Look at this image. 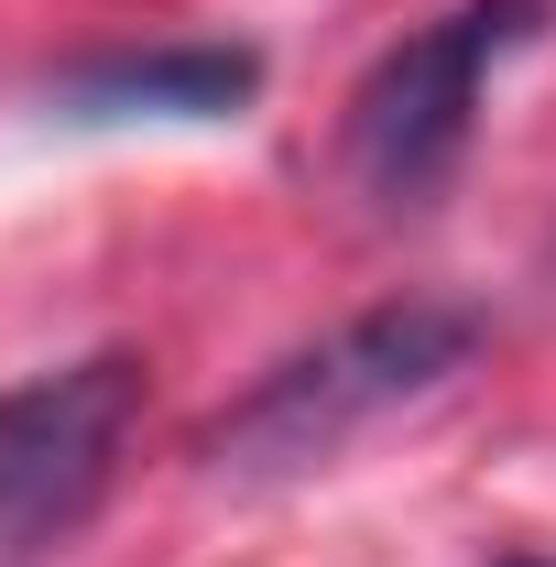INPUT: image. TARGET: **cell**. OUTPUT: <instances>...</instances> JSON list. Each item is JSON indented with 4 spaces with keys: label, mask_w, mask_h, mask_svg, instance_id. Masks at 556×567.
<instances>
[{
    "label": "cell",
    "mask_w": 556,
    "mask_h": 567,
    "mask_svg": "<svg viewBox=\"0 0 556 567\" xmlns=\"http://www.w3.org/2000/svg\"><path fill=\"white\" fill-rule=\"evenodd\" d=\"M481 360V317L447 306V295H393V306H360L328 339L284 350L251 393H229L197 425V470L229 492H262V481H306L349 458L371 425L436 404L459 371Z\"/></svg>",
    "instance_id": "1"
},
{
    "label": "cell",
    "mask_w": 556,
    "mask_h": 567,
    "mask_svg": "<svg viewBox=\"0 0 556 567\" xmlns=\"http://www.w3.org/2000/svg\"><path fill=\"white\" fill-rule=\"evenodd\" d=\"M535 33H546V0H447L404 44H382L371 76L349 87V121H339L349 186L382 218H425L459 186V164H470L491 76L513 66Z\"/></svg>",
    "instance_id": "2"
},
{
    "label": "cell",
    "mask_w": 556,
    "mask_h": 567,
    "mask_svg": "<svg viewBox=\"0 0 556 567\" xmlns=\"http://www.w3.org/2000/svg\"><path fill=\"white\" fill-rule=\"evenodd\" d=\"M142 425V360L87 350L33 382H0V567H55L110 513Z\"/></svg>",
    "instance_id": "3"
},
{
    "label": "cell",
    "mask_w": 556,
    "mask_h": 567,
    "mask_svg": "<svg viewBox=\"0 0 556 567\" xmlns=\"http://www.w3.org/2000/svg\"><path fill=\"white\" fill-rule=\"evenodd\" d=\"M262 99V44H121V55H76L44 76V110L76 132L110 121H240Z\"/></svg>",
    "instance_id": "4"
},
{
    "label": "cell",
    "mask_w": 556,
    "mask_h": 567,
    "mask_svg": "<svg viewBox=\"0 0 556 567\" xmlns=\"http://www.w3.org/2000/svg\"><path fill=\"white\" fill-rule=\"evenodd\" d=\"M502 567H546V557H502Z\"/></svg>",
    "instance_id": "5"
}]
</instances>
